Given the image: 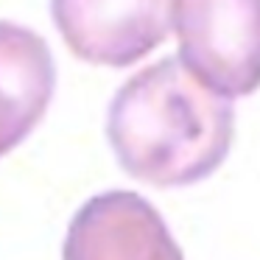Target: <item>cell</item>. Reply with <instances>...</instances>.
I'll list each match as a JSON object with an SVG mask.
<instances>
[{"label":"cell","instance_id":"cell-1","mask_svg":"<svg viewBox=\"0 0 260 260\" xmlns=\"http://www.w3.org/2000/svg\"><path fill=\"white\" fill-rule=\"evenodd\" d=\"M232 101L204 87L179 56L126 79L107 109L118 165L151 187H190L221 168L232 148Z\"/></svg>","mask_w":260,"mask_h":260},{"label":"cell","instance_id":"cell-5","mask_svg":"<svg viewBox=\"0 0 260 260\" xmlns=\"http://www.w3.org/2000/svg\"><path fill=\"white\" fill-rule=\"evenodd\" d=\"M56 90V64L37 31L0 20V159L45 118Z\"/></svg>","mask_w":260,"mask_h":260},{"label":"cell","instance_id":"cell-2","mask_svg":"<svg viewBox=\"0 0 260 260\" xmlns=\"http://www.w3.org/2000/svg\"><path fill=\"white\" fill-rule=\"evenodd\" d=\"M179 62L213 92L260 90V0H171Z\"/></svg>","mask_w":260,"mask_h":260},{"label":"cell","instance_id":"cell-3","mask_svg":"<svg viewBox=\"0 0 260 260\" xmlns=\"http://www.w3.org/2000/svg\"><path fill=\"white\" fill-rule=\"evenodd\" d=\"M51 17L76 59L129 68L165 42L171 0H51Z\"/></svg>","mask_w":260,"mask_h":260},{"label":"cell","instance_id":"cell-4","mask_svg":"<svg viewBox=\"0 0 260 260\" xmlns=\"http://www.w3.org/2000/svg\"><path fill=\"white\" fill-rule=\"evenodd\" d=\"M62 260H185V254L146 196L104 190L73 213Z\"/></svg>","mask_w":260,"mask_h":260}]
</instances>
